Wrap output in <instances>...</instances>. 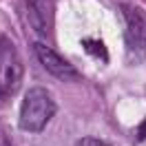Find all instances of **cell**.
I'll return each instance as SVG.
<instances>
[{
    "label": "cell",
    "instance_id": "obj_4",
    "mask_svg": "<svg viewBox=\"0 0 146 146\" xmlns=\"http://www.w3.org/2000/svg\"><path fill=\"white\" fill-rule=\"evenodd\" d=\"M126 13V46L133 55H146V11L124 7Z\"/></svg>",
    "mask_w": 146,
    "mask_h": 146
},
{
    "label": "cell",
    "instance_id": "obj_8",
    "mask_svg": "<svg viewBox=\"0 0 146 146\" xmlns=\"http://www.w3.org/2000/svg\"><path fill=\"white\" fill-rule=\"evenodd\" d=\"M137 137H139V139H146V119L139 124V133H137Z\"/></svg>",
    "mask_w": 146,
    "mask_h": 146
},
{
    "label": "cell",
    "instance_id": "obj_7",
    "mask_svg": "<svg viewBox=\"0 0 146 146\" xmlns=\"http://www.w3.org/2000/svg\"><path fill=\"white\" fill-rule=\"evenodd\" d=\"M78 146H109V144L102 142V139H98V137H84V139H80Z\"/></svg>",
    "mask_w": 146,
    "mask_h": 146
},
{
    "label": "cell",
    "instance_id": "obj_3",
    "mask_svg": "<svg viewBox=\"0 0 146 146\" xmlns=\"http://www.w3.org/2000/svg\"><path fill=\"white\" fill-rule=\"evenodd\" d=\"M33 53H36L38 62L44 66L46 71L51 73L58 80H64V82H73V80H80V73L73 66L71 62H66L60 53H55L53 49H49L42 42H33Z\"/></svg>",
    "mask_w": 146,
    "mask_h": 146
},
{
    "label": "cell",
    "instance_id": "obj_5",
    "mask_svg": "<svg viewBox=\"0 0 146 146\" xmlns=\"http://www.w3.org/2000/svg\"><path fill=\"white\" fill-rule=\"evenodd\" d=\"M55 0H27V18L36 33L49 38L53 33Z\"/></svg>",
    "mask_w": 146,
    "mask_h": 146
},
{
    "label": "cell",
    "instance_id": "obj_2",
    "mask_svg": "<svg viewBox=\"0 0 146 146\" xmlns=\"http://www.w3.org/2000/svg\"><path fill=\"white\" fill-rule=\"evenodd\" d=\"M22 84V62L16 44L7 36H0V100H9Z\"/></svg>",
    "mask_w": 146,
    "mask_h": 146
},
{
    "label": "cell",
    "instance_id": "obj_1",
    "mask_svg": "<svg viewBox=\"0 0 146 146\" xmlns=\"http://www.w3.org/2000/svg\"><path fill=\"white\" fill-rule=\"evenodd\" d=\"M55 111H58V106L51 100L49 91L42 89V86H33L22 98L20 113H18V124L27 133H40L46 126V122L55 115Z\"/></svg>",
    "mask_w": 146,
    "mask_h": 146
},
{
    "label": "cell",
    "instance_id": "obj_6",
    "mask_svg": "<svg viewBox=\"0 0 146 146\" xmlns=\"http://www.w3.org/2000/svg\"><path fill=\"white\" fill-rule=\"evenodd\" d=\"M82 46H84V51L95 55L98 60L109 62V51H106V46H104L102 40H98V38H82Z\"/></svg>",
    "mask_w": 146,
    "mask_h": 146
}]
</instances>
